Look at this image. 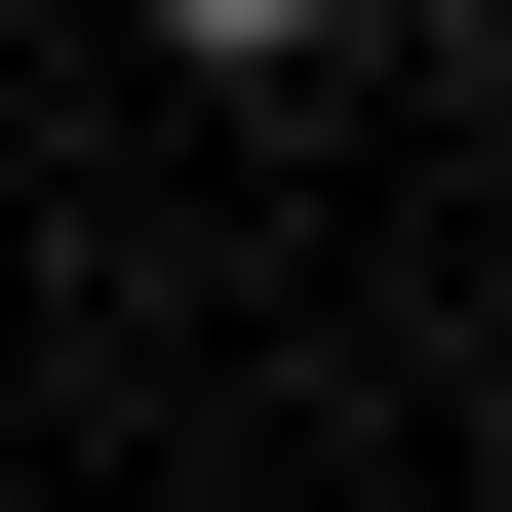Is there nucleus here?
<instances>
[{
	"label": "nucleus",
	"instance_id": "nucleus-1",
	"mask_svg": "<svg viewBox=\"0 0 512 512\" xmlns=\"http://www.w3.org/2000/svg\"><path fill=\"white\" fill-rule=\"evenodd\" d=\"M158 40H197V79H316V40H355V0H158Z\"/></svg>",
	"mask_w": 512,
	"mask_h": 512
}]
</instances>
